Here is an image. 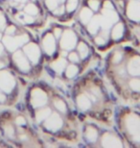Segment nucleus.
Segmentation results:
<instances>
[{
	"label": "nucleus",
	"mask_w": 140,
	"mask_h": 148,
	"mask_svg": "<svg viewBox=\"0 0 140 148\" xmlns=\"http://www.w3.org/2000/svg\"><path fill=\"white\" fill-rule=\"evenodd\" d=\"M14 79L7 71H0V88L6 92H10L14 87Z\"/></svg>",
	"instance_id": "f257e3e1"
},
{
	"label": "nucleus",
	"mask_w": 140,
	"mask_h": 148,
	"mask_svg": "<svg viewBox=\"0 0 140 148\" xmlns=\"http://www.w3.org/2000/svg\"><path fill=\"white\" fill-rule=\"evenodd\" d=\"M128 129L130 132V134L132 135V140L135 141L140 140V119L138 116L133 115L128 120Z\"/></svg>",
	"instance_id": "f03ea898"
},
{
	"label": "nucleus",
	"mask_w": 140,
	"mask_h": 148,
	"mask_svg": "<svg viewBox=\"0 0 140 148\" xmlns=\"http://www.w3.org/2000/svg\"><path fill=\"white\" fill-rule=\"evenodd\" d=\"M24 52L33 64H37L38 60H40V48H38L37 44L30 43L28 45H26L24 47Z\"/></svg>",
	"instance_id": "7ed1b4c3"
},
{
	"label": "nucleus",
	"mask_w": 140,
	"mask_h": 148,
	"mask_svg": "<svg viewBox=\"0 0 140 148\" xmlns=\"http://www.w3.org/2000/svg\"><path fill=\"white\" fill-rule=\"evenodd\" d=\"M75 43H76V37H75V35L73 34V32L65 31L61 41V48L65 50L72 49L73 47L75 46Z\"/></svg>",
	"instance_id": "20e7f679"
},
{
	"label": "nucleus",
	"mask_w": 140,
	"mask_h": 148,
	"mask_svg": "<svg viewBox=\"0 0 140 148\" xmlns=\"http://www.w3.org/2000/svg\"><path fill=\"white\" fill-rule=\"evenodd\" d=\"M13 59H14V62L16 63L17 67H18L20 70H22V71H24V72H27L30 69V66H29L27 59L25 58V56L20 51H17L14 53Z\"/></svg>",
	"instance_id": "39448f33"
},
{
	"label": "nucleus",
	"mask_w": 140,
	"mask_h": 148,
	"mask_svg": "<svg viewBox=\"0 0 140 148\" xmlns=\"http://www.w3.org/2000/svg\"><path fill=\"white\" fill-rule=\"evenodd\" d=\"M47 96L42 90L36 88L32 92V104L34 107H40L46 103Z\"/></svg>",
	"instance_id": "423d86ee"
},
{
	"label": "nucleus",
	"mask_w": 140,
	"mask_h": 148,
	"mask_svg": "<svg viewBox=\"0 0 140 148\" xmlns=\"http://www.w3.org/2000/svg\"><path fill=\"white\" fill-rule=\"evenodd\" d=\"M128 16L130 19L139 21L140 20V2L132 1L128 7Z\"/></svg>",
	"instance_id": "0eeeda50"
},
{
	"label": "nucleus",
	"mask_w": 140,
	"mask_h": 148,
	"mask_svg": "<svg viewBox=\"0 0 140 148\" xmlns=\"http://www.w3.org/2000/svg\"><path fill=\"white\" fill-rule=\"evenodd\" d=\"M42 45H43V49L45 50V52L47 54L51 55L55 52L56 42H55V40L52 35H50V34L46 35L45 38H43Z\"/></svg>",
	"instance_id": "6e6552de"
},
{
	"label": "nucleus",
	"mask_w": 140,
	"mask_h": 148,
	"mask_svg": "<svg viewBox=\"0 0 140 148\" xmlns=\"http://www.w3.org/2000/svg\"><path fill=\"white\" fill-rule=\"evenodd\" d=\"M62 121L61 119V117L59 116L58 114H53L51 117H49V119L46 121L45 123V127L47 129L52 130V131H56V130H59L61 127Z\"/></svg>",
	"instance_id": "1a4fd4ad"
},
{
	"label": "nucleus",
	"mask_w": 140,
	"mask_h": 148,
	"mask_svg": "<svg viewBox=\"0 0 140 148\" xmlns=\"http://www.w3.org/2000/svg\"><path fill=\"white\" fill-rule=\"evenodd\" d=\"M128 70L132 75H140V58L135 57L130 60Z\"/></svg>",
	"instance_id": "9d476101"
},
{
	"label": "nucleus",
	"mask_w": 140,
	"mask_h": 148,
	"mask_svg": "<svg viewBox=\"0 0 140 148\" xmlns=\"http://www.w3.org/2000/svg\"><path fill=\"white\" fill-rule=\"evenodd\" d=\"M3 42H4L5 46L7 47L9 51H14L18 47L16 38H11L10 36H6L3 38Z\"/></svg>",
	"instance_id": "9b49d317"
},
{
	"label": "nucleus",
	"mask_w": 140,
	"mask_h": 148,
	"mask_svg": "<svg viewBox=\"0 0 140 148\" xmlns=\"http://www.w3.org/2000/svg\"><path fill=\"white\" fill-rule=\"evenodd\" d=\"M65 66H66V61L64 60V59H59V60L55 61L54 63L52 64V67L53 69L56 70L57 72L61 73L62 72V70L64 69Z\"/></svg>",
	"instance_id": "f8f14e48"
},
{
	"label": "nucleus",
	"mask_w": 140,
	"mask_h": 148,
	"mask_svg": "<svg viewBox=\"0 0 140 148\" xmlns=\"http://www.w3.org/2000/svg\"><path fill=\"white\" fill-rule=\"evenodd\" d=\"M101 24V17L96 16L94 19H92V21L90 22V24L88 25V30L91 34H95L98 30V27Z\"/></svg>",
	"instance_id": "ddd939ff"
},
{
	"label": "nucleus",
	"mask_w": 140,
	"mask_h": 148,
	"mask_svg": "<svg viewBox=\"0 0 140 148\" xmlns=\"http://www.w3.org/2000/svg\"><path fill=\"white\" fill-rule=\"evenodd\" d=\"M78 105L83 110H86L90 107V101L85 95H80L78 97Z\"/></svg>",
	"instance_id": "4468645a"
},
{
	"label": "nucleus",
	"mask_w": 140,
	"mask_h": 148,
	"mask_svg": "<svg viewBox=\"0 0 140 148\" xmlns=\"http://www.w3.org/2000/svg\"><path fill=\"white\" fill-rule=\"evenodd\" d=\"M92 16V12L87 8H84L80 13V17H81V20L84 23H87L89 20H90Z\"/></svg>",
	"instance_id": "2eb2a0df"
},
{
	"label": "nucleus",
	"mask_w": 140,
	"mask_h": 148,
	"mask_svg": "<svg viewBox=\"0 0 140 148\" xmlns=\"http://www.w3.org/2000/svg\"><path fill=\"white\" fill-rule=\"evenodd\" d=\"M123 32H124V27H123V24L119 23L113 28V31H112V38L113 40H118L122 36H123Z\"/></svg>",
	"instance_id": "dca6fc26"
},
{
	"label": "nucleus",
	"mask_w": 140,
	"mask_h": 148,
	"mask_svg": "<svg viewBox=\"0 0 140 148\" xmlns=\"http://www.w3.org/2000/svg\"><path fill=\"white\" fill-rule=\"evenodd\" d=\"M86 138L91 141V143H93V141H96L97 140V131L95 130L94 128H92V127H88L87 129H86Z\"/></svg>",
	"instance_id": "f3484780"
},
{
	"label": "nucleus",
	"mask_w": 140,
	"mask_h": 148,
	"mask_svg": "<svg viewBox=\"0 0 140 148\" xmlns=\"http://www.w3.org/2000/svg\"><path fill=\"white\" fill-rule=\"evenodd\" d=\"M50 109H43V110H40L37 112V120L38 121H41L43 119H45L46 117L49 116L50 114Z\"/></svg>",
	"instance_id": "a211bd4d"
},
{
	"label": "nucleus",
	"mask_w": 140,
	"mask_h": 148,
	"mask_svg": "<svg viewBox=\"0 0 140 148\" xmlns=\"http://www.w3.org/2000/svg\"><path fill=\"white\" fill-rule=\"evenodd\" d=\"M78 51L80 53V56L81 58L85 59L86 56L88 54V49H87V46L85 45L84 42H80L79 45H78Z\"/></svg>",
	"instance_id": "6ab92c4d"
},
{
	"label": "nucleus",
	"mask_w": 140,
	"mask_h": 148,
	"mask_svg": "<svg viewBox=\"0 0 140 148\" xmlns=\"http://www.w3.org/2000/svg\"><path fill=\"white\" fill-rule=\"evenodd\" d=\"M24 10L28 14H30V16H35V14H37L38 13V9L37 8V6L34 4H28L25 7Z\"/></svg>",
	"instance_id": "aec40b11"
},
{
	"label": "nucleus",
	"mask_w": 140,
	"mask_h": 148,
	"mask_svg": "<svg viewBox=\"0 0 140 148\" xmlns=\"http://www.w3.org/2000/svg\"><path fill=\"white\" fill-rule=\"evenodd\" d=\"M78 73V67L76 66H74V64H70L69 66L67 67L66 69V76L68 78H72L76 75V74Z\"/></svg>",
	"instance_id": "412c9836"
},
{
	"label": "nucleus",
	"mask_w": 140,
	"mask_h": 148,
	"mask_svg": "<svg viewBox=\"0 0 140 148\" xmlns=\"http://www.w3.org/2000/svg\"><path fill=\"white\" fill-rule=\"evenodd\" d=\"M54 105L55 107L58 109L59 111H61V112H66V106H65L64 102H62L61 100H55L54 101Z\"/></svg>",
	"instance_id": "4be33fe9"
},
{
	"label": "nucleus",
	"mask_w": 140,
	"mask_h": 148,
	"mask_svg": "<svg viewBox=\"0 0 140 148\" xmlns=\"http://www.w3.org/2000/svg\"><path fill=\"white\" fill-rule=\"evenodd\" d=\"M130 88L135 91H140V79H132L130 82Z\"/></svg>",
	"instance_id": "5701e85b"
},
{
	"label": "nucleus",
	"mask_w": 140,
	"mask_h": 148,
	"mask_svg": "<svg viewBox=\"0 0 140 148\" xmlns=\"http://www.w3.org/2000/svg\"><path fill=\"white\" fill-rule=\"evenodd\" d=\"M77 5H78V0H68L66 9L68 12H72L76 9Z\"/></svg>",
	"instance_id": "b1692460"
},
{
	"label": "nucleus",
	"mask_w": 140,
	"mask_h": 148,
	"mask_svg": "<svg viewBox=\"0 0 140 148\" xmlns=\"http://www.w3.org/2000/svg\"><path fill=\"white\" fill-rule=\"evenodd\" d=\"M16 40L17 41V44H18V46H21L22 44H24L25 42H27L29 38L27 35H21V36H18L16 38Z\"/></svg>",
	"instance_id": "393cba45"
},
{
	"label": "nucleus",
	"mask_w": 140,
	"mask_h": 148,
	"mask_svg": "<svg viewBox=\"0 0 140 148\" xmlns=\"http://www.w3.org/2000/svg\"><path fill=\"white\" fill-rule=\"evenodd\" d=\"M59 0H46V6L50 10H55L58 7Z\"/></svg>",
	"instance_id": "a878e982"
},
{
	"label": "nucleus",
	"mask_w": 140,
	"mask_h": 148,
	"mask_svg": "<svg viewBox=\"0 0 140 148\" xmlns=\"http://www.w3.org/2000/svg\"><path fill=\"white\" fill-rule=\"evenodd\" d=\"M88 4L93 11H97L98 9H99V6H100V3L98 0H89Z\"/></svg>",
	"instance_id": "bb28decb"
},
{
	"label": "nucleus",
	"mask_w": 140,
	"mask_h": 148,
	"mask_svg": "<svg viewBox=\"0 0 140 148\" xmlns=\"http://www.w3.org/2000/svg\"><path fill=\"white\" fill-rule=\"evenodd\" d=\"M68 58H69V61L72 62V63H77V62H79V56L77 55V53H75V52L70 53L69 56H68Z\"/></svg>",
	"instance_id": "cd10ccee"
},
{
	"label": "nucleus",
	"mask_w": 140,
	"mask_h": 148,
	"mask_svg": "<svg viewBox=\"0 0 140 148\" xmlns=\"http://www.w3.org/2000/svg\"><path fill=\"white\" fill-rule=\"evenodd\" d=\"M5 132H6V134H7L9 137H13L14 136V130L13 128V126H11V125H7L5 127Z\"/></svg>",
	"instance_id": "c85d7f7f"
},
{
	"label": "nucleus",
	"mask_w": 140,
	"mask_h": 148,
	"mask_svg": "<svg viewBox=\"0 0 140 148\" xmlns=\"http://www.w3.org/2000/svg\"><path fill=\"white\" fill-rule=\"evenodd\" d=\"M16 123L17 124V125H19V126H21V125H25L26 120L24 119V117H22V116H18V117H16Z\"/></svg>",
	"instance_id": "c756f323"
},
{
	"label": "nucleus",
	"mask_w": 140,
	"mask_h": 148,
	"mask_svg": "<svg viewBox=\"0 0 140 148\" xmlns=\"http://www.w3.org/2000/svg\"><path fill=\"white\" fill-rule=\"evenodd\" d=\"M5 24H6V20H5V17L3 16V14L0 12V28L3 29L5 27Z\"/></svg>",
	"instance_id": "7c9ffc66"
},
{
	"label": "nucleus",
	"mask_w": 140,
	"mask_h": 148,
	"mask_svg": "<svg viewBox=\"0 0 140 148\" xmlns=\"http://www.w3.org/2000/svg\"><path fill=\"white\" fill-rule=\"evenodd\" d=\"M14 32H16V27L13 25L9 26V27H7V29H6V34L7 35H12V34H14Z\"/></svg>",
	"instance_id": "2f4dec72"
},
{
	"label": "nucleus",
	"mask_w": 140,
	"mask_h": 148,
	"mask_svg": "<svg viewBox=\"0 0 140 148\" xmlns=\"http://www.w3.org/2000/svg\"><path fill=\"white\" fill-rule=\"evenodd\" d=\"M121 59H122V55H121V53L116 52V53H115V55H114V57H113V62L117 64V63H119V62L121 61Z\"/></svg>",
	"instance_id": "473e14b6"
},
{
	"label": "nucleus",
	"mask_w": 140,
	"mask_h": 148,
	"mask_svg": "<svg viewBox=\"0 0 140 148\" xmlns=\"http://www.w3.org/2000/svg\"><path fill=\"white\" fill-rule=\"evenodd\" d=\"M23 21L26 23H32L34 21V17H32L31 16H23Z\"/></svg>",
	"instance_id": "72a5a7b5"
},
{
	"label": "nucleus",
	"mask_w": 140,
	"mask_h": 148,
	"mask_svg": "<svg viewBox=\"0 0 140 148\" xmlns=\"http://www.w3.org/2000/svg\"><path fill=\"white\" fill-rule=\"evenodd\" d=\"M95 42H96L97 44H99V45H102V44L105 43V38H104L102 36L97 37L96 38H95Z\"/></svg>",
	"instance_id": "f704fd0d"
},
{
	"label": "nucleus",
	"mask_w": 140,
	"mask_h": 148,
	"mask_svg": "<svg viewBox=\"0 0 140 148\" xmlns=\"http://www.w3.org/2000/svg\"><path fill=\"white\" fill-rule=\"evenodd\" d=\"M55 10H57V11H55L56 14H61L64 13V6H61V7H59V8L57 7Z\"/></svg>",
	"instance_id": "c9c22d12"
},
{
	"label": "nucleus",
	"mask_w": 140,
	"mask_h": 148,
	"mask_svg": "<svg viewBox=\"0 0 140 148\" xmlns=\"http://www.w3.org/2000/svg\"><path fill=\"white\" fill-rule=\"evenodd\" d=\"M61 30L59 28H55V30H54V35H55V37L57 38H59V36H61Z\"/></svg>",
	"instance_id": "e433bc0d"
},
{
	"label": "nucleus",
	"mask_w": 140,
	"mask_h": 148,
	"mask_svg": "<svg viewBox=\"0 0 140 148\" xmlns=\"http://www.w3.org/2000/svg\"><path fill=\"white\" fill-rule=\"evenodd\" d=\"M105 9H106V10H113L112 5L109 1H106V3H105Z\"/></svg>",
	"instance_id": "4c0bfd02"
},
{
	"label": "nucleus",
	"mask_w": 140,
	"mask_h": 148,
	"mask_svg": "<svg viewBox=\"0 0 140 148\" xmlns=\"http://www.w3.org/2000/svg\"><path fill=\"white\" fill-rule=\"evenodd\" d=\"M92 91H93V93H94V95H98V96H99L100 95V90H98V88H92Z\"/></svg>",
	"instance_id": "58836bf2"
},
{
	"label": "nucleus",
	"mask_w": 140,
	"mask_h": 148,
	"mask_svg": "<svg viewBox=\"0 0 140 148\" xmlns=\"http://www.w3.org/2000/svg\"><path fill=\"white\" fill-rule=\"evenodd\" d=\"M6 99V97L4 94H2L1 92H0V102H4Z\"/></svg>",
	"instance_id": "ea45409f"
},
{
	"label": "nucleus",
	"mask_w": 140,
	"mask_h": 148,
	"mask_svg": "<svg viewBox=\"0 0 140 148\" xmlns=\"http://www.w3.org/2000/svg\"><path fill=\"white\" fill-rule=\"evenodd\" d=\"M3 52H4V48H3V45L1 43H0V56L3 54Z\"/></svg>",
	"instance_id": "a19ab883"
},
{
	"label": "nucleus",
	"mask_w": 140,
	"mask_h": 148,
	"mask_svg": "<svg viewBox=\"0 0 140 148\" xmlns=\"http://www.w3.org/2000/svg\"><path fill=\"white\" fill-rule=\"evenodd\" d=\"M5 66V64H4V63H2V62H0V69H2V67H4Z\"/></svg>",
	"instance_id": "79ce46f5"
},
{
	"label": "nucleus",
	"mask_w": 140,
	"mask_h": 148,
	"mask_svg": "<svg viewBox=\"0 0 140 148\" xmlns=\"http://www.w3.org/2000/svg\"><path fill=\"white\" fill-rule=\"evenodd\" d=\"M66 54H67V53L66 52H61V57H65V56H66Z\"/></svg>",
	"instance_id": "37998d69"
},
{
	"label": "nucleus",
	"mask_w": 140,
	"mask_h": 148,
	"mask_svg": "<svg viewBox=\"0 0 140 148\" xmlns=\"http://www.w3.org/2000/svg\"><path fill=\"white\" fill-rule=\"evenodd\" d=\"M1 38H2V34L0 33V40H1Z\"/></svg>",
	"instance_id": "c03bdc74"
},
{
	"label": "nucleus",
	"mask_w": 140,
	"mask_h": 148,
	"mask_svg": "<svg viewBox=\"0 0 140 148\" xmlns=\"http://www.w3.org/2000/svg\"><path fill=\"white\" fill-rule=\"evenodd\" d=\"M16 2H19V1H21V0H16Z\"/></svg>",
	"instance_id": "a18cd8bd"
},
{
	"label": "nucleus",
	"mask_w": 140,
	"mask_h": 148,
	"mask_svg": "<svg viewBox=\"0 0 140 148\" xmlns=\"http://www.w3.org/2000/svg\"><path fill=\"white\" fill-rule=\"evenodd\" d=\"M136 1H139L140 2V0H136Z\"/></svg>",
	"instance_id": "49530a36"
}]
</instances>
